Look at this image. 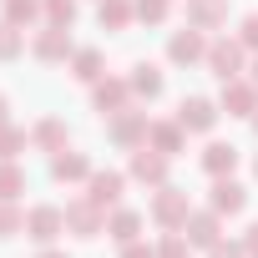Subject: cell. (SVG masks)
I'll return each instance as SVG.
<instances>
[{
    "mask_svg": "<svg viewBox=\"0 0 258 258\" xmlns=\"http://www.w3.org/2000/svg\"><path fill=\"white\" fill-rule=\"evenodd\" d=\"M46 6H41V0H6V21L11 26H26V21H36Z\"/></svg>",
    "mask_w": 258,
    "mask_h": 258,
    "instance_id": "23",
    "label": "cell"
},
{
    "mask_svg": "<svg viewBox=\"0 0 258 258\" xmlns=\"http://www.w3.org/2000/svg\"><path fill=\"white\" fill-rule=\"evenodd\" d=\"M121 258H157V253H152L147 243H126V248H121Z\"/></svg>",
    "mask_w": 258,
    "mask_h": 258,
    "instance_id": "34",
    "label": "cell"
},
{
    "mask_svg": "<svg viewBox=\"0 0 258 258\" xmlns=\"http://www.w3.org/2000/svg\"><path fill=\"white\" fill-rule=\"evenodd\" d=\"M126 96H132V86H126V81H96V91H91V101H96L101 116H116V111L126 106Z\"/></svg>",
    "mask_w": 258,
    "mask_h": 258,
    "instance_id": "11",
    "label": "cell"
},
{
    "mask_svg": "<svg viewBox=\"0 0 258 258\" xmlns=\"http://www.w3.org/2000/svg\"><path fill=\"white\" fill-rule=\"evenodd\" d=\"M66 228H71L76 238H96V233H101V208H96L91 198L66 203Z\"/></svg>",
    "mask_w": 258,
    "mask_h": 258,
    "instance_id": "6",
    "label": "cell"
},
{
    "mask_svg": "<svg viewBox=\"0 0 258 258\" xmlns=\"http://www.w3.org/2000/svg\"><path fill=\"white\" fill-rule=\"evenodd\" d=\"M223 106H228V116H253L258 111V86L253 81H223Z\"/></svg>",
    "mask_w": 258,
    "mask_h": 258,
    "instance_id": "5",
    "label": "cell"
},
{
    "mask_svg": "<svg viewBox=\"0 0 258 258\" xmlns=\"http://www.w3.org/2000/svg\"><path fill=\"white\" fill-rule=\"evenodd\" d=\"M137 21L162 26V21H167V0H137Z\"/></svg>",
    "mask_w": 258,
    "mask_h": 258,
    "instance_id": "28",
    "label": "cell"
},
{
    "mask_svg": "<svg viewBox=\"0 0 258 258\" xmlns=\"http://www.w3.org/2000/svg\"><path fill=\"white\" fill-rule=\"evenodd\" d=\"M132 177H137V182H152V187H162V182H167V157H162L157 147H142V152L132 157Z\"/></svg>",
    "mask_w": 258,
    "mask_h": 258,
    "instance_id": "9",
    "label": "cell"
},
{
    "mask_svg": "<svg viewBox=\"0 0 258 258\" xmlns=\"http://www.w3.org/2000/svg\"><path fill=\"white\" fill-rule=\"evenodd\" d=\"M51 177H56V182H76V177H91V162H86L81 152H66V147H61V152H56V162H51Z\"/></svg>",
    "mask_w": 258,
    "mask_h": 258,
    "instance_id": "13",
    "label": "cell"
},
{
    "mask_svg": "<svg viewBox=\"0 0 258 258\" xmlns=\"http://www.w3.org/2000/svg\"><path fill=\"white\" fill-rule=\"evenodd\" d=\"M26 233L36 243H51L56 233H66V208H31L26 213Z\"/></svg>",
    "mask_w": 258,
    "mask_h": 258,
    "instance_id": "4",
    "label": "cell"
},
{
    "mask_svg": "<svg viewBox=\"0 0 258 258\" xmlns=\"http://www.w3.org/2000/svg\"><path fill=\"white\" fill-rule=\"evenodd\" d=\"M243 203H248V192L238 182H228V177L213 182V213H243Z\"/></svg>",
    "mask_w": 258,
    "mask_h": 258,
    "instance_id": "17",
    "label": "cell"
},
{
    "mask_svg": "<svg viewBox=\"0 0 258 258\" xmlns=\"http://www.w3.org/2000/svg\"><path fill=\"white\" fill-rule=\"evenodd\" d=\"M187 192H177V187H167L162 182V192L152 198V223L157 228H167V233H177V228H187Z\"/></svg>",
    "mask_w": 258,
    "mask_h": 258,
    "instance_id": "1",
    "label": "cell"
},
{
    "mask_svg": "<svg viewBox=\"0 0 258 258\" xmlns=\"http://www.w3.org/2000/svg\"><path fill=\"white\" fill-rule=\"evenodd\" d=\"M86 182H91V192H86V198H91L96 208H106V203H116V198H121V172H91Z\"/></svg>",
    "mask_w": 258,
    "mask_h": 258,
    "instance_id": "16",
    "label": "cell"
},
{
    "mask_svg": "<svg viewBox=\"0 0 258 258\" xmlns=\"http://www.w3.org/2000/svg\"><path fill=\"white\" fill-rule=\"evenodd\" d=\"M182 132H187L182 121H157V126H147V137H152V147H157L162 157H172V152H182Z\"/></svg>",
    "mask_w": 258,
    "mask_h": 258,
    "instance_id": "14",
    "label": "cell"
},
{
    "mask_svg": "<svg viewBox=\"0 0 258 258\" xmlns=\"http://www.w3.org/2000/svg\"><path fill=\"white\" fill-rule=\"evenodd\" d=\"M16 228H26V218H21V213L6 203V198H0V238H11Z\"/></svg>",
    "mask_w": 258,
    "mask_h": 258,
    "instance_id": "31",
    "label": "cell"
},
{
    "mask_svg": "<svg viewBox=\"0 0 258 258\" xmlns=\"http://www.w3.org/2000/svg\"><path fill=\"white\" fill-rule=\"evenodd\" d=\"M187 243L213 248V243H218V213H198V218H187Z\"/></svg>",
    "mask_w": 258,
    "mask_h": 258,
    "instance_id": "20",
    "label": "cell"
},
{
    "mask_svg": "<svg viewBox=\"0 0 258 258\" xmlns=\"http://www.w3.org/2000/svg\"><path fill=\"white\" fill-rule=\"evenodd\" d=\"M21 147H26V137L16 132V126H0V162H11Z\"/></svg>",
    "mask_w": 258,
    "mask_h": 258,
    "instance_id": "29",
    "label": "cell"
},
{
    "mask_svg": "<svg viewBox=\"0 0 258 258\" xmlns=\"http://www.w3.org/2000/svg\"><path fill=\"white\" fill-rule=\"evenodd\" d=\"M253 86H258V66H253Z\"/></svg>",
    "mask_w": 258,
    "mask_h": 258,
    "instance_id": "38",
    "label": "cell"
},
{
    "mask_svg": "<svg viewBox=\"0 0 258 258\" xmlns=\"http://www.w3.org/2000/svg\"><path fill=\"white\" fill-rule=\"evenodd\" d=\"M177 121L187 126V132H213V126H218V106H213L208 96H182Z\"/></svg>",
    "mask_w": 258,
    "mask_h": 258,
    "instance_id": "3",
    "label": "cell"
},
{
    "mask_svg": "<svg viewBox=\"0 0 258 258\" xmlns=\"http://www.w3.org/2000/svg\"><path fill=\"white\" fill-rule=\"evenodd\" d=\"M238 41L258 51V11H253V16H243V31H238Z\"/></svg>",
    "mask_w": 258,
    "mask_h": 258,
    "instance_id": "33",
    "label": "cell"
},
{
    "mask_svg": "<svg viewBox=\"0 0 258 258\" xmlns=\"http://www.w3.org/2000/svg\"><path fill=\"white\" fill-rule=\"evenodd\" d=\"M243 41H213L208 46V66H213V76L218 81H233V76H243Z\"/></svg>",
    "mask_w": 258,
    "mask_h": 258,
    "instance_id": "2",
    "label": "cell"
},
{
    "mask_svg": "<svg viewBox=\"0 0 258 258\" xmlns=\"http://www.w3.org/2000/svg\"><path fill=\"white\" fill-rule=\"evenodd\" d=\"M106 132H111V142H121V147H132V142H142L147 137V111H116L111 116V126H106Z\"/></svg>",
    "mask_w": 258,
    "mask_h": 258,
    "instance_id": "7",
    "label": "cell"
},
{
    "mask_svg": "<svg viewBox=\"0 0 258 258\" xmlns=\"http://www.w3.org/2000/svg\"><path fill=\"white\" fill-rule=\"evenodd\" d=\"M132 21H137L132 0H101V26L106 31H121V26H132Z\"/></svg>",
    "mask_w": 258,
    "mask_h": 258,
    "instance_id": "19",
    "label": "cell"
},
{
    "mask_svg": "<svg viewBox=\"0 0 258 258\" xmlns=\"http://www.w3.org/2000/svg\"><path fill=\"white\" fill-rule=\"evenodd\" d=\"M253 126H258V111H253Z\"/></svg>",
    "mask_w": 258,
    "mask_h": 258,
    "instance_id": "39",
    "label": "cell"
},
{
    "mask_svg": "<svg viewBox=\"0 0 258 258\" xmlns=\"http://www.w3.org/2000/svg\"><path fill=\"white\" fill-rule=\"evenodd\" d=\"M41 6H46L51 26H71L76 21V0H41Z\"/></svg>",
    "mask_w": 258,
    "mask_h": 258,
    "instance_id": "26",
    "label": "cell"
},
{
    "mask_svg": "<svg viewBox=\"0 0 258 258\" xmlns=\"http://www.w3.org/2000/svg\"><path fill=\"white\" fill-rule=\"evenodd\" d=\"M126 86H132V96H162V71L152 66V61H137L132 66V76H126Z\"/></svg>",
    "mask_w": 258,
    "mask_h": 258,
    "instance_id": "12",
    "label": "cell"
},
{
    "mask_svg": "<svg viewBox=\"0 0 258 258\" xmlns=\"http://www.w3.org/2000/svg\"><path fill=\"white\" fill-rule=\"evenodd\" d=\"M233 162H238V147H233V142H208V147H203V167H208L213 177L233 172Z\"/></svg>",
    "mask_w": 258,
    "mask_h": 258,
    "instance_id": "15",
    "label": "cell"
},
{
    "mask_svg": "<svg viewBox=\"0 0 258 258\" xmlns=\"http://www.w3.org/2000/svg\"><path fill=\"white\" fill-rule=\"evenodd\" d=\"M0 126H6V96H0Z\"/></svg>",
    "mask_w": 258,
    "mask_h": 258,
    "instance_id": "36",
    "label": "cell"
},
{
    "mask_svg": "<svg viewBox=\"0 0 258 258\" xmlns=\"http://www.w3.org/2000/svg\"><path fill=\"white\" fill-rule=\"evenodd\" d=\"M187 248H192V243H187L182 233H167V238H162V248H157V258H192Z\"/></svg>",
    "mask_w": 258,
    "mask_h": 258,
    "instance_id": "30",
    "label": "cell"
},
{
    "mask_svg": "<svg viewBox=\"0 0 258 258\" xmlns=\"http://www.w3.org/2000/svg\"><path fill=\"white\" fill-rule=\"evenodd\" d=\"M243 248H248V258H258V223L248 228V238H243Z\"/></svg>",
    "mask_w": 258,
    "mask_h": 258,
    "instance_id": "35",
    "label": "cell"
},
{
    "mask_svg": "<svg viewBox=\"0 0 258 258\" xmlns=\"http://www.w3.org/2000/svg\"><path fill=\"white\" fill-rule=\"evenodd\" d=\"M31 142H36V147H61V142H66V126L51 116V121H41L36 132H31Z\"/></svg>",
    "mask_w": 258,
    "mask_h": 258,
    "instance_id": "25",
    "label": "cell"
},
{
    "mask_svg": "<svg viewBox=\"0 0 258 258\" xmlns=\"http://www.w3.org/2000/svg\"><path fill=\"white\" fill-rule=\"evenodd\" d=\"M137 228H142V213H132V208H116L111 223H106V233L116 243H137Z\"/></svg>",
    "mask_w": 258,
    "mask_h": 258,
    "instance_id": "18",
    "label": "cell"
},
{
    "mask_svg": "<svg viewBox=\"0 0 258 258\" xmlns=\"http://www.w3.org/2000/svg\"><path fill=\"white\" fill-rule=\"evenodd\" d=\"M71 66H76V81H96V76H101V51H96V46H86V51H76V61H71Z\"/></svg>",
    "mask_w": 258,
    "mask_h": 258,
    "instance_id": "22",
    "label": "cell"
},
{
    "mask_svg": "<svg viewBox=\"0 0 258 258\" xmlns=\"http://www.w3.org/2000/svg\"><path fill=\"white\" fill-rule=\"evenodd\" d=\"M21 46H26V41H21V31L6 21V26H0V61H16V56H21Z\"/></svg>",
    "mask_w": 258,
    "mask_h": 258,
    "instance_id": "27",
    "label": "cell"
},
{
    "mask_svg": "<svg viewBox=\"0 0 258 258\" xmlns=\"http://www.w3.org/2000/svg\"><path fill=\"white\" fill-rule=\"evenodd\" d=\"M36 61H66L71 56V41H66V26H46L41 36H36Z\"/></svg>",
    "mask_w": 258,
    "mask_h": 258,
    "instance_id": "10",
    "label": "cell"
},
{
    "mask_svg": "<svg viewBox=\"0 0 258 258\" xmlns=\"http://www.w3.org/2000/svg\"><path fill=\"white\" fill-rule=\"evenodd\" d=\"M208 258H248V248H243V243H223V238H218V243L208 248Z\"/></svg>",
    "mask_w": 258,
    "mask_h": 258,
    "instance_id": "32",
    "label": "cell"
},
{
    "mask_svg": "<svg viewBox=\"0 0 258 258\" xmlns=\"http://www.w3.org/2000/svg\"><path fill=\"white\" fill-rule=\"evenodd\" d=\"M167 56H172L177 66H187V61H203V56H208V41H203V31H198V26L177 31V36L167 41Z\"/></svg>",
    "mask_w": 258,
    "mask_h": 258,
    "instance_id": "8",
    "label": "cell"
},
{
    "mask_svg": "<svg viewBox=\"0 0 258 258\" xmlns=\"http://www.w3.org/2000/svg\"><path fill=\"white\" fill-rule=\"evenodd\" d=\"M21 187H26V172H21L16 162H0V198L11 203V198H16Z\"/></svg>",
    "mask_w": 258,
    "mask_h": 258,
    "instance_id": "24",
    "label": "cell"
},
{
    "mask_svg": "<svg viewBox=\"0 0 258 258\" xmlns=\"http://www.w3.org/2000/svg\"><path fill=\"white\" fill-rule=\"evenodd\" d=\"M41 258H66V253H41Z\"/></svg>",
    "mask_w": 258,
    "mask_h": 258,
    "instance_id": "37",
    "label": "cell"
},
{
    "mask_svg": "<svg viewBox=\"0 0 258 258\" xmlns=\"http://www.w3.org/2000/svg\"><path fill=\"white\" fill-rule=\"evenodd\" d=\"M187 16H192V26H198V31H208V26H218V21H223V0H192Z\"/></svg>",
    "mask_w": 258,
    "mask_h": 258,
    "instance_id": "21",
    "label": "cell"
}]
</instances>
